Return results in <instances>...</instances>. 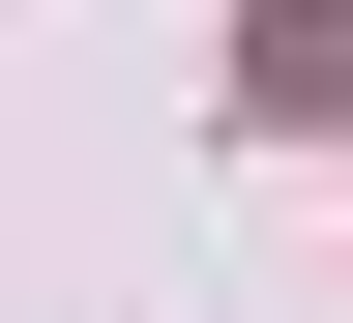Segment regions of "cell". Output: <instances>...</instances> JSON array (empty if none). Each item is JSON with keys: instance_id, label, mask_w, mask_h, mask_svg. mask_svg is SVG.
Masks as SVG:
<instances>
[{"instance_id": "6da1fadb", "label": "cell", "mask_w": 353, "mask_h": 323, "mask_svg": "<svg viewBox=\"0 0 353 323\" xmlns=\"http://www.w3.org/2000/svg\"><path fill=\"white\" fill-rule=\"evenodd\" d=\"M236 118H353V0H265L236 30Z\"/></svg>"}]
</instances>
